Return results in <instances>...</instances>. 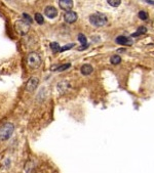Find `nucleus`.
<instances>
[{"mask_svg": "<svg viewBox=\"0 0 154 173\" xmlns=\"http://www.w3.org/2000/svg\"><path fill=\"white\" fill-rule=\"evenodd\" d=\"M81 74L84 75V76H87L92 73V71H94V69H92V67L91 65H83L81 67Z\"/></svg>", "mask_w": 154, "mask_h": 173, "instance_id": "obj_10", "label": "nucleus"}, {"mask_svg": "<svg viewBox=\"0 0 154 173\" xmlns=\"http://www.w3.org/2000/svg\"><path fill=\"white\" fill-rule=\"evenodd\" d=\"M44 13L49 19H54L58 16V10L54 6H46L45 10H44Z\"/></svg>", "mask_w": 154, "mask_h": 173, "instance_id": "obj_7", "label": "nucleus"}, {"mask_svg": "<svg viewBox=\"0 0 154 173\" xmlns=\"http://www.w3.org/2000/svg\"><path fill=\"white\" fill-rule=\"evenodd\" d=\"M23 16H24V18H26L27 20H28L30 23L32 22V19H31V18H30V16H29V15H27V13H24V15H23Z\"/></svg>", "mask_w": 154, "mask_h": 173, "instance_id": "obj_20", "label": "nucleus"}, {"mask_svg": "<svg viewBox=\"0 0 154 173\" xmlns=\"http://www.w3.org/2000/svg\"><path fill=\"white\" fill-rule=\"evenodd\" d=\"M27 64H28L30 68H33V69L38 68L41 64V57H39L38 53L31 52L29 53L28 57H27Z\"/></svg>", "mask_w": 154, "mask_h": 173, "instance_id": "obj_3", "label": "nucleus"}, {"mask_svg": "<svg viewBox=\"0 0 154 173\" xmlns=\"http://www.w3.org/2000/svg\"><path fill=\"white\" fill-rule=\"evenodd\" d=\"M73 46H74V43H71V44H69V45H65V46H63V47H61L60 52H63V51H65V50L70 49V48H72Z\"/></svg>", "mask_w": 154, "mask_h": 173, "instance_id": "obj_19", "label": "nucleus"}, {"mask_svg": "<svg viewBox=\"0 0 154 173\" xmlns=\"http://www.w3.org/2000/svg\"><path fill=\"white\" fill-rule=\"evenodd\" d=\"M121 61V58L119 55H113V57H111V60H110V63L112 65H117Z\"/></svg>", "mask_w": 154, "mask_h": 173, "instance_id": "obj_13", "label": "nucleus"}, {"mask_svg": "<svg viewBox=\"0 0 154 173\" xmlns=\"http://www.w3.org/2000/svg\"><path fill=\"white\" fill-rule=\"evenodd\" d=\"M115 42L117 44H121V45H132V40L128 37L125 36H118L115 39Z\"/></svg>", "mask_w": 154, "mask_h": 173, "instance_id": "obj_9", "label": "nucleus"}, {"mask_svg": "<svg viewBox=\"0 0 154 173\" xmlns=\"http://www.w3.org/2000/svg\"><path fill=\"white\" fill-rule=\"evenodd\" d=\"M16 29L21 34V35L24 36L28 33V31L30 29V26H29V24H27L25 22V20H18V22L16 23Z\"/></svg>", "mask_w": 154, "mask_h": 173, "instance_id": "obj_4", "label": "nucleus"}, {"mask_svg": "<svg viewBox=\"0 0 154 173\" xmlns=\"http://www.w3.org/2000/svg\"><path fill=\"white\" fill-rule=\"evenodd\" d=\"M34 19H35V20L39 24V25H41V24H43V16L41 15V13L36 12V13H35V16H34Z\"/></svg>", "mask_w": 154, "mask_h": 173, "instance_id": "obj_16", "label": "nucleus"}, {"mask_svg": "<svg viewBox=\"0 0 154 173\" xmlns=\"http://www.w3.org/2000/svg\"><path fill=\"white\" fill-rule=\"evenodd\" d=\"M138 16H139V18L141 19V20H146L147 19H148V15H147V12L144 11V10H141V11H139Z\"/></svg>", "mask_w": 154, "mask_h": 173, "instance_id": "obj_18", "label": "nucleus"}, {"mask_svg": "<svg viewBox=\"0 0 154 173\" xmlns=\"http://www.w3.org/2000/svg\"><path fill=\"white\" fill-rule=\"evenodd\" d=\"M78 40H79V42L82 44V46H85L87 45V40H86V37H85L83 34H79L78 35Z\"/></svg>", "mask_w": 154, "mask_h": 173, "instance_id": "obj_15", "label": "nucleus"}, {"mask_svg": "<svg viewBox=\"0 0 154 173\" xmlns=\"http://www.w3.org/2000/svg\"><path fill=\"white\" fill-rule=\"evenodd\" d=\"M59 6L61 9L68 11V10H70L72 7H73V1H72V0H60Z\"/></svg>", "mask_w": 154, "mask_h": 173, "instance_id": "obj_8", "label": "nucleus"}, {"mask_svg": "<svg viewBox=\"0 0 154 173\" xmlns=\"http://www.w3.org/2000/svg\"><path fill=\"white\" fill-rule=\"evenodd\" d=\"M50 48H51V50H53L54 52H60L61 46H60V44H59V43H57V42H53V43H50Z\"/></svg>", "mask_w": 154, "mask_h": 173, "instance_id": "obj_12", "label": "nucleus"}, {"mask_svg": "<svg viewBox=\"0 0 154 173\" xmlns=\"http://www.w3.org/2000/svg\"><path fill=\"white\" fill-rule=\"evenodd\" d=\"M107 2L109 3V5L113 6V7H117V6L120 5V3H121L120 0H108Z\"/></svg>", "mask_w": 154, "mask_h": 173, "instance_id": "obj_17", "label": "nucleus"}, {"mask_svg": "<svg viewBox=\"0 0 154 173\" xmlns=\"http://www.w3.org/2000/svg\"><path fill=\"white\" fill-rule=\"evenodd\" d=\"M146 32H147V29L145 27H139L138 30H137V32L132 34V37H138L140 35H142V34H145Z\"/></svg>", "mask_w": 154, "mask_h": 173, "instance_id": "obj_11", "label": "nucleus"}, {"mask_svg": "<svg viewBox=\"0 0 154 173\" xmlns=\"http://www.w3.org/2000/svg\"><path fill=\"white\" fill-rule=\"evenodd\" d=\"M90 23L95 27H102L107 23V16L104 13L96 12L90 16Z\"/></svg>", "mask_w": 154, "mask_h": 173, "instance_id": "obj_2", "label": "nucleus"}, {"mask_svg": "<svg viewBox=\"0 0 154 173\" xmlns=\"http://www.w3.org/2000/svg\"><path fill=\"white\" fill-rule=\"evenodd\" d=\"M39 84V78L38 77H32L29 79V81L27 82L26 89L28 92H33L37 88V86Z\"/></svg>", "mask_w": 154, "mask_h": 173, "instance_id": "obj_5", "label": "nucleus"}, {"mask_svg": "<svg viewBox=\"0 0 154 173\" xmlns=\"http://www.w3.org/2000/svg\"><path fill=\"white\" fill-rule=\"evenodd\" d=\"M13 131H15V126L12 123L4 124L3 126L0 127V140L1 141L7 140L12 135Z\"/></svg>", "mask_w": 154, "mask_h": 173, "instance_id": "obj_1", "label": "nucleus"}, {"mask_svg": "<svg viewBox=\"0 0 154 173\" xmlns=\"http://www.w3.org/2000/svg\"><path fill=\"white\" fill-rule=\"evenodd\" d=\"M70 67H71V64H65V65L60 66V67H58V68L53 69V70L54 71H60V72H62V71H65V70H67V69H69Z\"/></svg>", "mask_w": 154, "mask_h": 173, "instance_id": "obj_14", "label": "nucleus"}, {"mask_svg": "<svg viewBox=\"0 0 154 173\" xmlns=\"http://www.w3.org/2000/svg\"><path fill=\"white\" fill-rule=\"evenodd\" d=\"M77 18H78V16H77V13L75 11H67L64 15V20H66L67 23H69V24L76 22Z\"/></svg>", "mask_w": 154, "mask_h": 173, "instance_id": "obj_6", "label": "nucleus"}]
</instances>
